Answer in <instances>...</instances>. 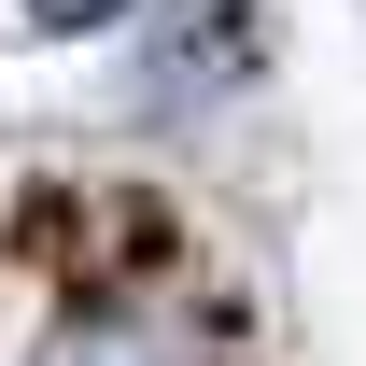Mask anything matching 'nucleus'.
I'll return each instance as SVG.
<instances>
[{
	"mask_svg": "<svg viewBox=\"0 0 366 366\" xmlns=\"http://www.w3.org/2000/svg\"><path fill=\"white\" fill-rule=\"evenodd\" d=\"M43 29H99V14H127V0H29Z\"/></svg>",
	"mask_w": 366,
	"mask_h": 366,
	"instance_id": "f03ea898",
	"label": "nucleus"
},
{
	"mask_svg": "<svg viewBox=\"0 0 366 366\" xmlns=\"http://www.w3.org/2000/svg\"><path fill=\"white\" fill-rule=\"evenodd\" d=\"M43 366H197L183 338H155V324H85V338H56Z\"/></svg>",
	"mask_w": 366,
	"mask_h": 366,
	"instance_id": "f257e3e1",
	"label": "nucleus"
}]
</instances>
